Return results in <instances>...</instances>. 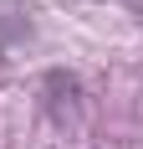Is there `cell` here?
Masks as SVG:
<instances>
[{"instance_id":"cell-1","label":"cell","mask_w":143,"mask_h":149,"mask_svg":"<svg viewBox=\"0 0 143 149\" xmlns=\"http://www.w3.org/2000/svg\"><path fill=\"white\" fill-rule=\"evenodd\" d=\"M41 93H46V113H51L56 129H77V123H82L87 93H82V82H77L72 72H46Z\"/></svg>"}]
</instances>
